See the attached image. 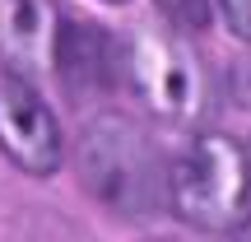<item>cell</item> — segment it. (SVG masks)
<instances>
[{"mask_svg":"<svg viewBox=\"0 0 251 242\" xmlns=\"http://www.w3.org/2000/svg\"><path fill=\"white\" fill-rule=\"evenodd\" d=\"M75 168L84 191L117 219H153L168 205V163L130 112H93L75 140Z\"/></svg>","mask_w":251,"mask_h":242,"instance_id":"6da1fadb","label":"cell"},{"mask_svg":"<svg viewBox=\"0 0 251 242\" xmlns=\"http://www.w3.org/2000/svg\"><path fill=\"white\" fill-rule=\"evenodd\" d=\"M168 205L200 233H233L251 219V159L224 131H205L168 168Z\"/></svg>","mask_w":251,"mask_h":242,"instance_id":"7a4b0ae2","label":"cell"},{"mask_svg":"<svg viewBox=\"0 0 251 242\" xmlns=\"http://www.w3.org/2000/svg\"><path fill=\"white\" fill-rule=\"evenodd\" d=\"M121 75L135 98L163 121H196L205 112V70L177 24H140L121 42Z\"/></svg>","mask_w":251,"mask_h":242,"instance_id":"3957f363","label":"cell"},{"mask_svg":"<svg viewBox=\"0 0 251 242\" xmlns=\"http://www.w3.org/2000/svg\"><path fill=\"white\" fill-rule=\"evenodd\" d=\"M0 149L14 168L33 172V177H51L65 154L51 108L33 89V80L9 65H0Z\"/></svg>","mask_w":251,"mask_h":242,"instance_id":"277c9868","label":"cell"},{"mask_svg":"<svg viewBox=\"0 0 251 242\" xmlns=\"http://www.w3.org/2000/svg\"><path fill=\"white\" fill-rule=\"evenodd\" d=\"M51 70L61 75V89L70 103H98L117 89L121 75V42L102 24L89 19H61Z\"/></svg>","mask_w":251,"mask_h":242,"instance_id":"5b68a950","label":"cell"},{"mask_svg":"<svg viewBox=\"0 0 251 242\" xmlns=\"http://www.w3.org/2000/svg\"><path fill=\"white\" fill-rule=\"evenodd\" d=\"M61 14L51 0H0V65L19 75L51 70Z\"/></svg>","mask_w":251,"mask_h":242,"instance_id":"8992f818","label":"cell"},{"mask_svg":"<svg viewBox=\"0 0 251 242\" xmlns=\"http://www.w3.org/2000/svg\"><path fill=\"white\" fill-rule=\"evenodd\" d=\"M153 9L168 24H177L181 33H200L209 24V0H153Z\"/></svg>","mask_w":251,"mask_h":242,"instance_id":"52a82bcc","label":"cell"},{"mask_svg":"<svg viewBox=\"0 0 251 242\" xmlns=\"http://www.w3.org/2000/svg\"><path fill=\"white\" fill-rule=\"evenodd\" d=\"M219 14H224L228 33L251 42V0H219Z\"/></svg>","mask_w":251,"mask_h":242,"instance_id":"ba28073f","label":"cell"},{"mask_svg":"<svg viewBox=\"0 0 251 242\" xmlns=\"http://www.w3.org/2000/svg\"><path fill=\"white\" fill-rule=\"evenodd\" d=\"M228 242H251V219H247L242 228H233V233H228Z\"/></svg>","mask_w":251,"mask_h":242,"instance_id":"9c48e42d","label":"cell"},{"mask_svg":"<svg viewBox=\"0 0 251 242\" xmlns=\"http://www.w3.org/2000/svg\"><path fill=\"white\" fill-rule=\"evenodd\" d=\"M107 5H121V0H107Z\"/></svg>","mask_w":251,"mask_h":242,"instance_id":"30bf717a","label":"cell"},{"mask_svg":"<svg viewBox=\"0 0 251 242\" xmlns=\"http://www.w3.org/2000/svg\"><path fill=\"white\" fill-rule=\"evenodd\" d=\"M153 242H168V238H153Z\"/></svg>","mask_w":251,"mask_h":242,"instance_id":"8fae6325","label":"cell"}]
</instances>
